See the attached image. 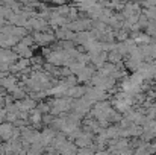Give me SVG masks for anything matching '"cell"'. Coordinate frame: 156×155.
Segmentation results:
<instances>
[{"mask_svg":"<svg viewBox=\"0 0 156 155\" xmlns=\"http://www.w3.org/2000/svg\"><path fill=\"white\" fill-rule=\"evenodd\" d=\"M115 37H117V41H118V43H124V41L127 40V37H129V32L124 31V29H120V31L115 34Z\"/></svg>","mask_w":156,"mask_h":155,"instance_id":"1","label":"cell"},{"mask_svg":"<svg viewBox=\"0 0 156 155\" xmlns=\"http://www.w3.org/2000/svg\"><path fill=\"white\" fill-rule=\"evenodd\" d=\"M108 61H111V62L117 64V62H120V61H121V55H120L117 50H112L109 55H108Z\"/></svg>","mask_w":156,"mask_h":155,"instance_id":"2","label":"cell"}]
</instances>
